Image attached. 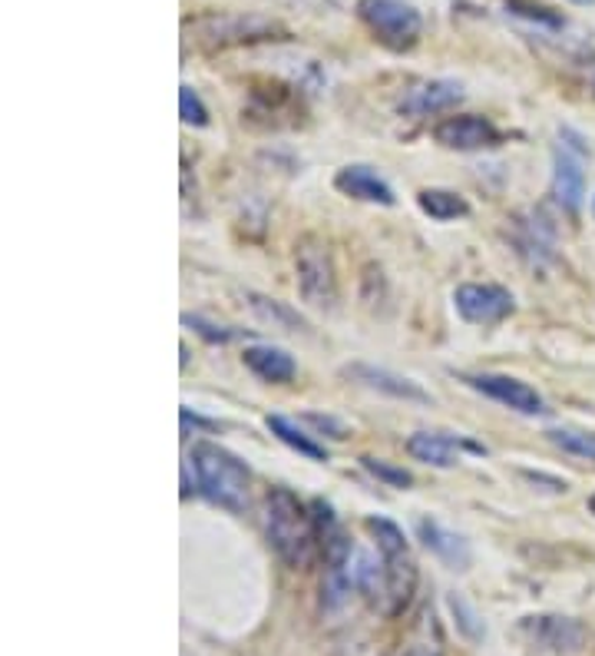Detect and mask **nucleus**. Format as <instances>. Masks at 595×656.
<instances>
[{
	"instance_id": "nucleus-1",
	"label": "nucleus",
	"mask_w": 595,
	"mask_h": 656,
	"mask_svg": "<svg viewBox=\"0 0 595 656\" xmlns=\"http://www.w3.org/2000/svg\"><path fill=\"white\" fill-rule=\"evenodd\" d=\"M265 533L288 567H305L321 540L315 515L285 488H275L265 501Z\"/></svg>"
},
{
	"instance_id": "nucleus-2",
	"label": "nucleus",
	"mask_w": 595,
	"mask_h": 656,
	"mask_svg": "<svg viewBox=\"0 0 595 656\" xmlns=\"http://www.w3.org/2000/svg\"><path fill=\"white\" fill-rule=\"evenodd\" d=\"M199 488L202 495L229 511H245L248 508V488H251V474L248 468L238 461L232 451H226L216 441H196L192 454H189Z\"/></svg>"
},
{
	"instance_id": "nucleus-3",
	"label": "nucleus",
	"mask_w": 595,
	"mask_h": 656,
	"mask_svg": "<svg viewBox=\"0 0 595 656\" xmlns=\"http://www.w3.org/2000/svg\"><path fill=\"white\" fill-rule=\"evenodd\" d=\"M357 17L387 50H410L420 40V10L407 0H357Z\"/></svg>"
},
{
	"instance_id": "nucleus-4",
	"label": "nucleus",
	"mask_w": 595,
	"mask_h": 656,
	"mask_svg": "<svg viewBox=\"0 0 595 656\" xmlns=\"http://www.w3.org/2000/svg\"><path fill=\"white\" fill-rule=\"evenodd\" d=\"M454 305L457 312L470 322V325H499L503 319L513 315L516 298L509 288L493 285V282H467L454 292Z\"/></svg>"
},
{
	"instance_id": "nucleus-5",
	"label": "nucleus",
	"mask_w": 595,
	"mask_h": 656,
	"mask_svg": "<svg viewBox=\"0 0 595 656\" xmlns=\"http://www.w3.org/2000/svg\"><path fill=\"white\" fill-rule=\"evenodd\" d=\"M583 156L586 149L576 143H563L556 146V159H553V196L566 213H579L586 203V169H583Z\"/></svg>"
},
{
	"instance_id": "nucleus-6",
	"label": "nucleus",
	"mask_w": 595,
	"mask_h": 656,
	"mask_svg": "<svg viewBox=\"0 0 595 656\" xmlns=\"http://www.w3.org/2000/svg\"><path fill=\"white\" fill-rule=\"evenodd\" d=\"M298 285H301V295L311 302V305H331L335 295H338V285H335V268H331V260L325 253V246H318L315 239H305L298 246Z\"/></svg>"
},
{
	"instance_id": "nucleus-7",
	"label": "nucleus",
	"mask_w": 595,
	"mask_h": 656,
	"mask_svg": "<svg viewBox=\"0 0 595 656\" xmlns=\"http://www.w3.org/2000/svg\"><path fill=\"white\" fill-rule=\"evenodd\" d=\"M519 634L529 640V647L536 650H549V654H576L586 644V630L579 620L573 617H526L519 624Z\"/></svg>"
},
{
	"instance_id": "nucleus-8",
	"label": "nucleus",
	"mask_w": 595,
	"mask_h": 656,
	"mask_svg": "<svg viewBox=\"0 0 595 656\" xmlns=\"http://www.w3.org/2000/svg\"><path fill=\"white\" fill-rule=\"evenodd\" d=\"M407 451H410V458H417L430 468H454L460 461V451L486 454L483 444L460 438V434H450V431H417L407 438Z\"/></svg>"
},
{
	"instance_id": "nucleus-9",
	"label": "nucleus",
	"mask_w": 595,
	"mask_h": 656,
	"mask_svg": "<svg viewBox=\"0 0 595 656\" xmlns=\"http://www.w3.org/2000/svg\"><path fill=\"white\" fill-rule=\"evenodd\" d=\"M434 139L447 149L476 153V149H493L503 143V133L496 130L486 117L464 114V117H447L434 127Z\"/></svg>"
},
{
	"instance_id": "nucleus-10",
	"label": "nucleus",
	"mask_w": 595,
	"mask_h": 656,
	"mask_svg": "<svg viewBox=\"0 0 595 656\" xmlns=\"http://www.w3.org/2000/svg\"><path fill=\"white\" fill-rule=\"evenodd\" d=\"M467 385L476 389V392H483L486 398H493V401H499V404H506V408H513V411H519V414H539V411H546L543 408V394L536 392L533 385L513 379V375H493V372L467 375Z\"/></svg>"
},
{
	"instance_id": "nucleus-11",
	"label": "nucleus",
	"mask_w": 595,
	"mask_h": 656,
	"mask_svg": "<svg viewBox=\"0 0 595 656\" xmlns=\"http://www.w3.org/2000/svg\"><path fill=\"white\" fill-rule=\"evenodd\" d=\"M460 100H464V87L457 80H427L407 90V97L400 100V114L430 117V114H444L457 107Z\"/></svg>"
},
{
	"instance_id": "nucleus-12",
	"label": "nucleus",
	"mask_w": 595,
	"mask_h": 656,
	"mask_svg": "<svg viewBox=\"0 0 595 656\" xmlns=\"http://www.w3.org/2000/svg\"><path fill=\"white\" fill-rule=\"evenodd\" d=\"M335 189L345 193V196H351V199H360V203H374V206H394L397 203L394 189L370 166H360V163L338 169Z\"/></svg>"
},
{
	"instance_id": "nucleus-13",
	"label": "nucleus",
	"mask_w": 595,
	"mask_h": 656,
	"mask_svg": "<svg viewBox=\"0 0 595 656\" xmlns=\"http://www.w3.org/2000/svg\"><path fill=\"white\" fill-rule=\"evenodd\" d=\"M212 30H206L199 40L212 43V47H226V43H241V40H265L268 33L278 30V23L261 20V17H209L206 20Z\"/></svg>"
},
{
	"instance_id": "nucleus-14",
	"label": "nucleus",
	"mask_w": 595,
	"mask_h": 656,
	"mask_svg": "<svg viewBox=\"0 0 595 656\" xmlns=\"http://www.w3.org/2000/svg\"><path fill=\"white\" fill-rule=\"evenodd\" d=\"M417 533H420L424 547L434 557H440L450 570H467L470 567V547H467V540L460 533L447 530L440 521H430V518H424L417 525Z\"/></svg>"
},
{
	"instance_id": "nucleus-15",
	"label": "nucleus",
	"mask_w": 595,
	"mask_h": 656,
	"mask_svg": "<svg viewBox=\"0 0 595 656\" xmlns=\"http://www.w3.org/2000/svg\"><path fill=\"white\" fill-rule=\"evenodd\" d=\"M241 362L251 375H258L261 382H271V385H288L298 372L295 359L278 345H251L241 352Z\"/></svg>"
},
{
	"instance_id": "nucleus-16",
	"label": "nucleus",
	"mask_w": 595,
	"mask_h": 656,
	"mask_svg": "<svg viewBox=\"0 0 595 656\" xmlns=\"http://www.w3.org/2000/svg\"><path fill=\"white\" fill-rule=\"evenodd\" d=\"M345 375L360 382V385H367V389H374V392H384L390 394V398H400V401H420V404L430 401V394L424 392L417 382H410V379H404V375H394V372H387V369L351 365V369H345Z\"/></svg>"
},
{
	"instance_id": "nucleus-17",
	"label": "nucleus",
	"mask_w": 595,
	"mask_h": 656,
	"mask_svg": "<svg viewBox=\"0 0 595 656\" xmlns=\"http://www.w3.org/2000/svg\"><path fill=\"white\" fill-rule=\"evenodd\" d=\"M417 203L437 223H450V219L470 216V203L460 193H454V189H420Z\"/></svg>"
},
{
	"instance_id": "nucleus-18",
	"label": "nucleus",
	"mask_w": 595,
	"mask_h": 656,
	"mask_svg": "<svg viewBox=\"0 0 595 656\" xmlns=\"http://www.w3.org/2000/svg\"><path fill=\"white\" fill-rule=\"evenodd\" d=\"M268 431L281 441V444H288L291 451H298V454H305V458H311V461H325L328 458V451L311 438V434H305L295 421H288L285 414H268Z\"/></svg>"
},
{
	"instance_id": "nucleus-19",
	"label": "nucleus",
	"mask_w": 595,
	"mask_h": 656,
	"mask_svg": "<svg viewBox=\"0 0 595 656\" xmlns=\"http://www.w3.org/2000/svg\"><path fill=\"white\" fill-rule=\"evenodd\" d=\"M546 438L556 448H563L566 454H573V458L595 461V431H583V428H549Z\"/></svg>"
},
{
	"instance_id": "nucleus-20",
	"label": "nucleus",
	"mask_w": 595,
	"mask_h": 656,
	"mask_svg": "<svg viewBox=\"0 0 595 656\" xmlns=\"http://www.w3.org/2000/svg\"><path fill=\"white\" fill-rule=\"evenodd\" d=\"M506 10H509L513 17H523V20L539 23V27H549V30H563V27H566L563 13H556V10H553V7H546V3H533V0H506Z\"/></svg>"
},
{
	"instance_id": "nucleus-21",
	"label": "nucleus",
	"mask_w": 595,
	"mask_h": 656,
	"mask_svg": "<svg viewBox=\"0 0 595 656\" xmlns=\"http://www.w3.org/2000/svg\"><path fill=\"white\" fill-rule=\"evenodd\" d=\"M251 309L258 312V319H261V322L281 325L285 332H295V329H301V315H295L288 305H281V302H275V298L251 295Z\"/></svg>"
},
{
	"instance_id": "nucleus-22",
	"label": "nucleus",
	"mask_w": 595,
	"mask_h": 656,
	"mask_svg": "<svg viewBox=\"0 0 595 656\" xmlns=\"http://www.w3.org/2000/svg\"><path fill=\"white\" fill-rule=\"evenodd\" d=\"M179 114H182V124L189 127H209V110L189 84L179 87Z\"/></svg>"
},
{
	"instance_id": "nucleus-23",
	"label": "nucleus",
	"mask_w": 595,
	"mask_h": 656,
	"mask_svg": "<svg viewBox=\"0 0 595 656\" xmlns=\"http://www.w3.org/2000/svg\"><path fill=\"white\" fill-rule=\"evenodd\" d=\"M360 464H364L377 481H384L387 488H410V484H414L410 471L394 468V464H387V461H380V458H360Z\"/></svg>"
},
{
	"instance_id": "nucleus-24",
	"label": "nucleus",
	"mask_w": 595,
	"mask_h": 656,
	"mask_svg": "<svg viewBox=\"0 0 595 656\" xmlns=\"http://www.w3.org/2000/svg\"><path fill=\"white\" fill-rule=\"evenodd\" d=\"M182 322L186 325H192L202 339H209V342H229L232 339V332H226V329H219V325H212V322H206V319H199V315H182Z\"/></svg>"
},
{
	"instance_id": "nucleus-25",
	"label": "nucleus",
	"mask_w": 595,
	"mask_h": 656,
	"mask_svg": "<svg viewBox=\"0 0 595 656\" xmlns=\"http://www.w3.org/2000/svg\"><path fill=\"white\" fill-rule=\"evenodd\" d=\"M404 656H437L434 650H427V647H414V650H407Z\"/></svg>"
},
{
	"instance_id": "nucleus-26",
	"label": "nucleus",
	"mask_w": 595,
	"mask_h": 656,
	"mask_svg": "<svg viewBox=\"0 0 595 656\" xmlns=\"http://www.w3.org/2000/svg\"><path fill=\"white\" fill-rule=\"evenodd\" d=\"M589 515H595V495L589 498Z\"/></svg>"
},
{
	"instance_id": "nucleus-27",
	"label": "nucleus",
	"mask_w": 595,
	"mask_h": 656,
	"mask_svg": "<svg viewBox=\"0 0 595 656\" xmlns=\"http://www.w3.org/2000/svg\"><path fill=\"white\" fill-rule=\"evenodd\" d=\"M573 3H595V0H573Z\"/></svg>"
},
{
	"instance_id": "nucleus-28",
	"label": "nucleus",
	"mask_w": 595,
	"mask_h": 656,
	"mask_svg": "<svg viewBox=\"0 0 595 656\" xmlns=\"http://www.w3.org/2000/svg\"><path fill=\"white\" fill-rule=\"evenodd\" d=\"M593 213H595V199H593Z\"/></svg>"
}]
</instances>
